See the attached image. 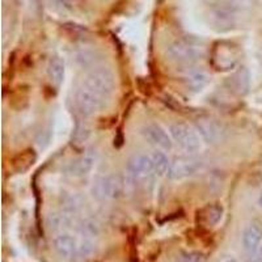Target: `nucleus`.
Instances as JSON below:
<instances>
[{"label": "nucleus", "instance_id": "f257e3e1", "mask_svg": "<svg viewBox=\"0 0 262 262\" xmlns=\"http://www.w3.org/2000/svg\"><path fill=\"white\" fill-rule=\"evenodd\" d=\"M165 54L169 62L182 67H190L205 57L206 48L200 39L188 37L176 39L169 43Z\"/></svg>", "mask_w": 262, "mask_h": 262}, {"label": "nucleus", "instance_id": "f03ea898", "mask_svg": "<svg viewBox=\"0 0 262 262\" xmlns=\"http://www.w3.org/2000/svg\"><path fill=\"white\" fill-rule=\"evenodd\" d=\"M127 186V180L122 174L111 173L96 180L92 186V194L98 201L118 200L125 195Z\"/></svg>", "mask_w": 262, "mask_h": 262}, {"label": "nucleus", "instance_id": "7ed1b4c3", "mask_svg": "<svg viewBox=\"0 0 262 262\" xmlns=\"http://www.w3.org/2000/svg\"><path fill=\"white\" fill-rule=\"evenodd\" d=\"M83 84L96 95L109 100L116 88V78L109 67L100 64L88 71Z\"/></svg>", "mask_w": 262, "mask_h": 262}, {"label": "nucleus", "instance_id": "20e7f679", "mask_svg": "<svg viewBox=\"0 0 262 262\" xmlns=\"http://www.w3.org/2000/svg\"><path fill=\"white\" fill-rule=\"evenodd\" d=\"M169 134L173 142L186 154H195L202 148V138L195 127L185 122L172 123L169 127Z\"/></svg>", "mask_w": 262, "mask_h": 262}, {"label": "nucleus", "instance_id": "39448f33", "mask_svg": "<svg viewBox=\"0 0 262 262\" xmlns=\"http://www.w3.org/2000/svg\"><path fill=\"white\" fill-rule=\"evenodd\" d=\"M240 60V51L237 46L231 42H216L210 53V63L216 71H231L236 69Z\"/></svg>", "mask_w": 262, "mask_h": 262}, {"label": "nucleus", "instance_id": "423d86ee", "mask_svg": "<svg viewBox=\"0 0 262 262\" xmlns=\"http://www.w3.org/2000/svg\"><path fill=\"white\" fill-rule=\"evenodd\" d=\"M106 98H102L101 96L96 95L95 92L88 90L84 84L75 91V107L83 117H91L98 112H101L106 106Z\"/></svg>", "mask_w": 262, "mask_h": 262}, {"label": "nucleus", "instance_id": "0eeeda50", "mask_svg": "<svg viewBox=\"0 0 262 262\" xmlns=\"http://www.w3.org/2000/svg\"><path fill=\"white\" fill-rule=\"evenodd\" d=\"M203 168L202 160L195 156L190 155H180L170 160L169 170L167 176L170 180H184L189 177L195 176Z\"/></svg>", "mask_w": 262, "mask_h": 262}, {"label": "nucleus", "instance_id": "6e6552de", "mask_svg": "<svg viewBox=\"0 0 262 262\" xmlns=\"http://www.w3.org/2000/svg\"><path fill=\"white\" fill-rule=\"evenodd\" d=\"M195 128L203 142L209 144L221 143L227 133L223 123L212 117H201L196 119Z\"/></svg>", "mask_w": 262, "mask_h": 262}, {"label": "nucleus", "instance_id": "1a4fd4ad", "mask_svg": "<svg viewBox=\"0 0 262 262\" xmlns=\"http://www.w3.org/2000/svg\"><path fill=\"white\" fill-rule=\"evenodd\" d=\"M127 172L128 176L134 180V181H148L152 176H155L151 155L139 154V155L133 156L127 163Z\"/></svg>", "mask_w": 262, "mask_h": 262}, {"label": "nucleus", "instance_id": "9d476101", "mask_svg": "<svg viewBox=\"0 0 262 262\" xmlns=\"http://www.w3.org/2000/svg\"><path fill=\"white\" fill-rule=\"evenodd\" d=\"M53 247L55 253L64 261L78 259L79 240L69 232L58 233L53 240Z\"/></svg>", "mask_w": 262, "mask_h": 262}, {"label": "nucleus", "instance_id": "9b49d317", "mask_svg": "<svg viewBox=\"0 0 262 262\" xmlns=\"http://www.w3.org/2000/svg\"><path fill=\"white\" fill-rule=\"evenodd\" d=\"M142 135L149 144L161 151H169L173 148V139L165 128L156 123H149L142 128Z\"/></svg>", "mask_w": 262, "mask_h": 262}, {"label": "nucleus", "instance_id": "f8f14e48", "mask_svg": "<svg viewBox=\"0 0 262 262\" xmlns=\"http://www.w3.org/2000/svg\"><path fill=\"white\" fill-rule=\"evenodd\" d=\"M96 158H97L96 149L90 148L86 152H84L83 155L79 156L78 159H75L74 161H71V164L67 168V172L72 177L86 176V174H90L91 170L95 167Z\"/></svg>", "mask_w": 262, "mask_h": 262}, {"label": "nucleus", "instance_id": "ddd939ff", "mask_svg": "<svg viewBox=\"0 0 262 262\" xmlns=\"http://www.w3.org/2000/svg\"><path fill=\"white\" fill-rule=\"evenodd\" d=\"M223 214L224 209L221 203H209V205L203 206L202 209L196 212V222L202 227L211 228L222 221Z\"/></svg>", "mask_w": 262, "mask_h": 262}, {"label": "nucleus", "instance_id": "4468645a", "mask_svg": "<svg viewBox=\"0 0 262 262\" xmlns=\"http://www.w3.org/2000/svg\"><path fill=\"white\" fill-rule=\"evenodd\" d=\"M210 83V76L209 74L203 70H188L186 74L182 78V84L189 92L198 93L202 92L206 86L209 85Z\"/></svg>", "mask_w": 262, "mask_h": 262}, {"label": "nucleus", "instance_id": "2eb2a0df", "mask_svg": "<svg viewBox=\"0 0 262 262\" xmlns=\"http://www.w3.org/2000/svg\"><path fill=\"white\" fill-rule=\"evenodd\" d=\"M262 243V224L252 222L247 226L243 233V247L248 253H256Z\"/></svg>", "mask_w": 262, "mask_h": 262}, {"label": "nucleus", "instance_id": "dca6fc26", "mask_svg": "<svg viewBox=\"0 0 262 262\" xmlns=\"http://www.w3.org/2000/svg\"><path fill=\"white\" fill-rule=\"evenodd\" d=\"M226 85L232 93L238 96H243L249 91L250 86V76L249 71L245 67L236 70L226 81Z\"/></svg>", "mask_w": 262, "mask_h": 262}, {"label": "nucleus", "instance_id": "f3484780", "mask_svg": "<svg viewBox=\"0 0 262 262\" xmlns=\"http://www.w3.org/2000/svg\"><path fill=\"white\" fill-rule=\"evenodd\" d=\"M75 224L76 222H75L74 215L63 211V210L51 212L48 216V226L54 232H62V231L64 232L67 228L75 227Z\"/></svg>", "mask_w": 262, "mask_h": 262}, {"label": "nucleus", "instance_id": "a211bd4d", "mask_svg": "<svg viewBox=\"0 0 262 262\" xmlns=\"http://www.w3.org/2000/svg\"><path fill=\"white\" fill-rule=\"evenodd\" d=\"M101 59V54L98 53L97 50H93V49L83 48L75 53V62H76V64L80 69H85L88 71L100 66Z\"/></svg>", "mask_w": 262, "mask_h": 262}, {"label": "nucleus", "instance_id": "6ab92c4d", "mask_svg": "<svg viewBox=\"0 0 262 262\" xmlns=\"http://www.w3.org/2000/svg\"><path fill=\"white\" fill-rule=\"evenodd\" d=\"M48 75L51 83L55 85H60L62 81L64 80L66 75V66L64 60L60 57H53L49 60L48 64Z\"/></svg>", "mask_w": 262, "mask_h": 262}, {"label": "nucleus", "instance_id": "aec40b11", "mask_svg": "<svg viewBox=\"0 0 262 262\" xmlns=\"http://www.w3.org/2000/svg\"><path fill=\"white\" fill-rule=\"evenodd\" d=\"M75 228L84 238H93L100 235V224L92 217H83L80 221H76Z\"/></svg>", "mask_w": 262, "mask_h": 262}, {"label": "nucleus", "instance_id": "412c9836", "mask_svg": "<svg viewBox=\"0 0 262 262\" xmlns=\"http://www.w3.org/2000/svg\"><path fill=\"white\" fill-rule=\"evenodd\" d=\"M152 163H154V170H155V176H165L168 174V170H169L170 160L168 159V156L164 154L163 151H155L151 155Z\"/></svg>", "mask_w": 262, "mask_h": 262}, {"label": "nucleus", "instance_id": "4be33fe9", "mask_svg": "<svg viewBox=\"0 0 262 262\" xmlns=\"http://www.w3.org/2000/svg\"><path fill=\"white\" fill-rule=\"evenodd\" d=\"M83 207V200L81 196L78 195V194H67V195L63 198L62 202V209L63 211L69 212L71 215H76Z\"/></svg>", "mask_w": 262, "mask_h": 262}, {"label": "nucleus", "instance_id": "5701e85b", "mask_svg": "<svg viewBox=\"0 0 262 262\" xmlns=\"http://www.w3.org/2000/svg\"><path fill=\"white\" fill-rule=\"evenodd\" d=\"M91 127L85 121H78L75 125L74 133H72V142L75 144H83L84 142L90 139Z\"/></svg>", "mask_w": 262, "mask_h": 262}, {"label": "nucleus", "instance_id": "b1692460", "mask_svg": "<svg viewBox=\"0 0 262 262\" xmlns=\"http://www.w3.org/2000/svg\"><path fill=\"white\" fill-rule=\"evenodd\" d=\"M34 160H36V155L33 154V151L29 149V151H25L23 152L21 155H18L17 158L15 159L13 165H15L16 170H18V172H24V170H27L30 165H33Z\"/></svg>", "mask_w": 262, "mask_h": 262}, {"label": "nucleus", "instance_id": "393cba45", "mask_svg": "<svg viewBox=\"0 0 262 262\" xmlns=\"http://www.w3.org/2000/svg\"><path fill=\"white\" fill-rule=\"evenodd\" d=\"M96 250V244L93 238H81L79 242V250H78V259L90 258Z\"/></svg>", "mask_w": 262, "mask_h": 262}, {"label": "nucleus", "instance_id": "a878e982", "mask_svg": "<svg viewBox=\"0 0 262 262\" xmlns=\"http://www.w3.org/2000/svg\"><path fill=\"white\" fill-rule=\"evenodd\" d=\"M212 9H235L237 11V0H205Z\"/></svg>", "mask_w": 262, "mask_h": 262}, {"label": "nucleus", "instance_id": "bb28decb", "mask_svg": "<svg viewBox=\"0 0 262 262\" xmlns=\"http://www.w3.org/2000/svg\"><path fill=\"white\" fill-rule=\"evenodd\" d=\"M182 262H206V258L203 257V254L193 252V253L185 254L184 258H182Z\"/></svg>", "mask_w": 262, "mask_h": 262}, {"label": "nucleus", "instance_id": "cd10ccee", "mask_svg": "<svg viewBox=\"0 0 262 262\" xmlns=\"http://www.w3.org/2000/svg\"><path fill=\"white\" fill-rule=\"evenodd\" d=\"M262 0H237V7H249V6H253V4L257 3H261Z\"/></svg>", "mask_w": 262, "mask_h": 262}, {"label": "nucleus", "instance_id": "c85d7f7f", "mask_svg": "<svg viewBox=\"0 0 262 262\" xmlns=\"http://www.w3.org/2000/svg\"><path fill=\"white\" fill-rule=\"evenodd\" d=\"M62 3L67 4V6H71V4L74 3V0H62Z\"/></svg>", "mask_w": 262, "mask_h": 262}, {"label": "nucleus", "instance_id": "c756f323", "mask_svg": "<svg viewBox=\"0 0 262 262\" xmlns=\"http://www.w3.org/2000/svg\"><path fill=\"white\" fill-rule=\"evenodd\" d=\"M258 205H259V207H261V209H262V191H261V194H259V198H258Z\"/></svg>", "mask_w": 262, "mask_h": 262}, {"label": "nucleus", "instance_id": "7c9ffc66", "mask_svg": "<svg viewBox=\"0 0 262 262\" xmlns=\"http://www.w3.org/2000/svg\"><path fill=\"white\" fill-rule=\"evenodd\" d=\"M224 262H237V261H236L235 258H229V259H227V261H224Z\"/></svg>", "mask_w": 262, "mask_h": 262}]
</instances>
